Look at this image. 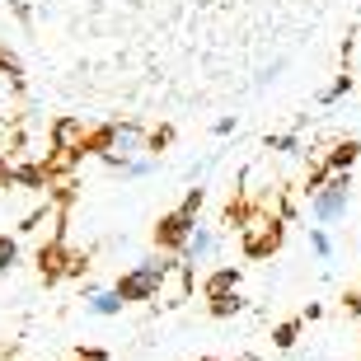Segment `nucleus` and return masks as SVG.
I'll return each instance as SVG.
<instances>
[{
	"instance_id": "obj_1",
	"label": "nucleus",
	"mask_w": 361,
	"mask_h": 361,
	"mask_svg": "<svg viewBox=\"0 0 361 361\" xmlns=\"http://www.w3.org/2000/svg\"><path fill=\"white\" fill-rule=\"evenodd\" d=\"M352 202V169H338V174H319L310 188V216L314 226H338L348 216Z\"/></svg>"
},
{
	"instance_id": "obj_2",
	"label": "nucleus",
	"mask_w": 361,
	"mask_h": 361,
	"mask_svg": "<svg viewBox=\"0 0 361 361\" xmlns=\"http://www.w3.org/2000/svg\"><path fill=\"white\" fill-rule=\"evenodd\" d=\"M141 150H150V136H146V127H136V122H108L104 132H99V155H104L108 164L132 160Z\"/></svg>"
},
{
	"instance_id": "obj_3",
	"label": "nucleus",
	"mask_w": 361,
	"mask_h": 361,
	"mask_svg": "<svg viewBox=\"0 0 361 361\" xmlns=\"http://www.w3.org/2000/svg\"><path fill=\"white\" fill-rule=\"evenodd\" d=\"M164 272H169V258L164 254H146L127 277L118 281V291L127 295V305H132V300H150V295L164 286Z\"/></svg>"
},
{
	"instance_id": "obj_4",
	"label": "nucleus",
	"mask_w": 361,
	"mask_h": 361,
	"mask_svg": "<svg viewBox=\"0 0 361 361\" xmlns=\"http://www.w3.org/2000/svg\"><path fill=\"white\" fill-rule=\"evenodd\" d=\"M212 254H216V230L212 226H192V230H188V240L178 244V263H183L188 272H192V268H207V263H212Z\"/></svg>"
},
{
	"instance_id": "obj_5",
	"label": "nucleus",
	"mask_w": 361,
	"mask_h": 361,
	"mask_svg": "<svg viewBox=\"0 0 361 361\" xmlns=\"http://www.w3.org/2000/svg\"><path fill=\"white\" fill-rule=\"evenodd\" d=\"M122 305H127V295H122L118 286H113V291H108V286H90V291H85V310H90V314H99V319L122 314Z\"/></svg>"
},
{
	"instance_id": "obj_6",
	"label": "nucleus",
	"mask_w": 361,
	"mask_h": 361,
	"mask_svg": "<svg viewBox=\"0 0 361 361\" xmlns=\"http://www.w3.org/2000/svg\"><path fill=\"white\" fill-rule=\"evenodd\" d=\"M192 226H197V212H188V207H178V212H174V216H169V221L160 226V244L178 254V244L188 240V230H192Z\"/></svg>"
},
{
	"instance_id": "obj_7",
	"label": "nucleus",
	"mask_w": 361,
	"mask_h": 361,
	"mask_svg": "<svg viewBox=\"0 0 361 361\" xmlns=\"http://www.w3.org/2000/svg\"><path fill=\"white\" fill-rule=\"evenodd\" d=\"M155 169H160V164H155V155H146V150H141V155H132V160H118V164H113V174H122V178H146V174H155Z\"/></svg>"
},
{
	"instance_id": "obj_8",
	"label": "nucleus",
	"mask_w": 361,
	"mask_h": 361,
	"mask_svg": "<svg viewBox=\"0 0 361 361\" xmlns=\"http://www.w3.org/2000/svg\"><path fill=\"white\" fill-rule=\"evenodd\" d=\"M310 249H314V258H319V263H329V258H334V240H329V226H314V230H310Z\"/></svg>"
},
{
	"instance_id": "obj_9",
	"label": "nucleus",
	"mask_w": 361,
	"mask_h": 361,
	"mask_svg": "<svg viewBox=\"0 0 361 361\" xmlns=\"http://www.w3.org/2000/svg\"><path fill=\"white\" fill-rule=\"evenodd\" d=\"M14 263H19V240L14 235H0V272L14 268Z\"/></svg>"
},
{
	"instance_id": "obj_10",
	"label": "nucleus",
	"mask_w": 361,
	"mask_h": 361,
	"mask_svg": "<svg viewBox=\"0 0 361 361\" xmlns=\"http://www.w3.org/2000/svg\"><path fill=\"white\" fill-rule=\"evenodd\" d=\"M348 90H352V80H348V75H338V85H329V90H324V99H319V104H324V108H334V104H338V99H343Z\"/></svg>"
},
{
	"instance_id": "obj_11",
	"label": "nucleus",
	"mask_w": 361,
	"mask_h": 361,
	"mask_svg": "<svg viewBox=\"0 0 361 361\" xmlns=\"http://www.w3.org/2000/svg\"><path fill=\"white\" fill-rule=\"evenodd\" d=\"M235 281H240V272H235V268L216 272V277H212V295H226V286H235Z\"/></svg>"
},
{
	"instance_id": "obj_12",
	"label": "nucleus",
	"mask_w": 361,
	"mask_h": 361,
	"mask_svg": "<svg viewBox=\"0 0 361 361\" xmlns=\"http://www.w3.org/2000/svg\"><path fill=\"white\" fill-rule=\"evenodd\" d=\"M277 343H281V348H291V343H295V324H281V329H277Z\"/></svg>"
}]
</instances>
